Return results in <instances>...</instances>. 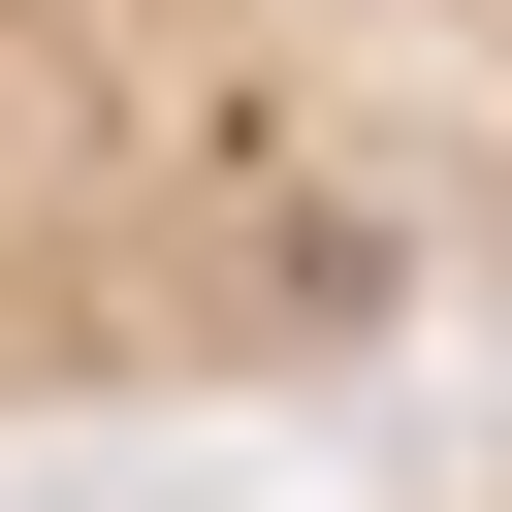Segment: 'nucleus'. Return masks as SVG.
Here are the masks:
<instances>
[{"mask_svg":"<svg viewBox=\"0 0 512 512\" xmlns=\"http://www.w3.org/2000/svg\"><path fill=\"white\" fill-rule=\"evenodd\" d=\"M512 320V0H0V480L128 416H320Z\"/></svg>","mask_w":512,"mask_h":512,"instance_id":"1","label":"nucleus"},{"mask_svg":"<svg viewBox=\"0 0 512 512\" xmlns=\"http://www.w3.org/2000/svg\"><path fill=\"white\" fill-rule=\"evenodd\" d=\"M384 512H512V416H480V448H416V480H384Z\"/></svg>","mask_w":512,"mask_h":512,"instance_id":"2","label":"nucleus"}]
</instances>
